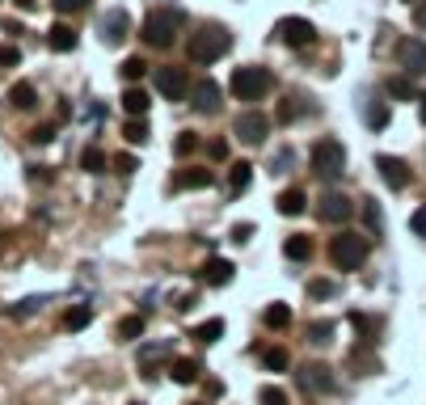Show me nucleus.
I'll use <instances>...</instances> for the list:
<instances>
[{
	"instance_id": "2eb2a0df",
	"label": "nucleus",
	"mask_w": 426,
	"mask_h": 405,
	"mask_svg": "<svg viewBox=\"0 0 426 405\" xmlns=\"http://www.w3.org/2000/svg\"><path fill=\"white\" fill-rule=\"evenodd\" d=\"M173 186H177V190H207V186H215V173L194 165V169H182V173L173 177Z\"/></svg>"
},
{
	"instance_id": "49530a36",
	"label": "nucleus",
	"mask_w": 426,
	"mask_h": 405,
	"mask_svg": "<svg viewBox=\"0 0 426 405\" xmlns=\"http://www.w3.org/2000/svg\"><path fill=\"white\" fill-rule=\"evenodd\" d=\"M30 139H34V144H51V139H55V127H34Z\"/></svg>"
},
{
	"instance_id": "de8ad7c7",
	"label": "nucleus",
	"mask_w": 426,
	"mask_h": 405,
	"mask_svg": "<svg viewBox=\"0 0 426 405\" xmlns=\"http://www.w3.org/2000/svg\"><path fill=\"white\" fill-rule=\"evenodd\" d=\"M59 13H76V8H84V0H51Z\"/></svg>"
},
{
	"instance_id": "e433bc0d",
	"label": "nucleus",
	"mask_w": 426,
	"mask_h": 405,
	"mask_svg": "<svg viewBox=\"0 0 426 405\" xmlns=\"http://www.w3.org/2000/svg\"><path fill=\"white\" fill-rule=\"evenodd\" d=\"M308 296H313V300H330V296H338V287H334L330 279H313V283H308Z\"/></svg>"
},
{
	"instance_id": "a19ab883",
	"label": "nucleus",
	"mask_w": 426,
	"mask_h": 405,
	"mask_svg": "<svg viewBox=\"0 0 426 405\" xmlns=\"http://www.w3.org/2000/svg\"><path fill=\"white\" fill-rule=\"evenodd\" d=\"M296 118H300V106H292V97H287V101L279 106V123H296Z\"/></svg>"
},
{
	"instance_id": "f8f14e48",
	"label": "nucleus",
	"mask_w": 426,
	"mask_h": 405,
	"mask_svg": "<svg viewBox=\"0 0 426 405\" xmlns=\"http://www.w3.org/2000/svg\"><path fill=\"white\" fill-rule=\"evenodd\" d=\"M101 34H106L110 46H118V42L131 34V13H127V8H110V13L101 17Z\"/></svg>"
},
{
	"instance_id": "864d4df0",
	"label": "nucleus",
	"mask_w": 426,
	"mask_h": 405,
	"mask_svg": "<svg viewBox=\"0 0 426 405\" xmlns=\"http://www.w3.org/2000/svg\"><path fill=\"white\" fill-rule=\"evenodd\" d=\"M131 405H139V401H131Z\"/></svg>"
},
{
	"instance_id": "6e6552de",
	"label": "nucleus",
	"mask_w": 426,
	"mask_h": 405,
	"mask_svg": "<svg viewBox=\"0 0 426 405\" xmlns=\"http://www.w3.org/2000/svg\"><path fill=\"white\" fill-rule=\"evenodd\" d=\"M317 216H321L325 224H346V220L355 216V203H351L342 190H325V194H321V207H317Z\"/></svg>"
},
{
	"instance_id": "ea45409f",
	"label": "nucleus",
	"mask_w": 426,
	"mask_h": 405,
	"mask_svg": "<svg viewBox=\"0 0 426 405\" xmlns=\"http://www.w3.org/2000/svg\"><path fill=\"white\" fill-rule=\"evenodd\" d=\"M38 304H42V296H30V300H21L17 309H8L13 317H30V313H38Z\"/></svg>"
},
{
	"instance_id": "a878e982",
	"label": "nucleus",
	"mask_w": 426,
	"mask_h": 405,
	"mask_svg": "<svg viewBox=\"0 0 426 405\" xmlns=\"http://www.w3.org/2000/svg\"><path fill=\"white\" fill-rule=\"evenodd\" d=\"M363 220H368L372 237H380V232H384V216H380V203H376V199H363Z\"/></svg>"
},
{
	"instance_id": "3c124183",
	"label": "nucleus",
	"mask_w": 426,
	"mask_h": 405,
	"mask_svg": "<svg viewBox=\"0 0 426 405\" xmlns=\"http://www.w3.org/2000/svg\"><path fill=\"white\" fill-rule=\"evenodd\" d=\"M13 4H17V8H21V13H30V8H34V4H38V0H13Z\"/></svg>"
},
{
	"instance_id": "dca6fc26",
	"label": "nucleus",
	"mask_w": 426,
	"mask_h": 405,
	"mask_svg": "<svg viewBox=\"0 0 426 405\" xmlns=\"http://www.w3.org/2000/svg\"><path fill=\"white\" fill-rule=\"evenodd\" d=\"M232 262L228 258H207V266H203V283L207 287H224V283H232Z\"/></svg>"
},
{
	"instance_id": "f3484780",
	"label": "nucleus",
	"mask_w": 426,
	"mask_h": 405,
	"mask_svg": "<svg viewBox=\"0 0 426 405\" xmlns=\"http://www.w3.org/2000/svg\"><path fill=\"white\" fill-rule=\"evenodd\" d=\"M46 46H51V51H76V30L63 25V21H55V25L46 30Z\"/></svg>"
},
{
	"instance_id": "bb28decb",
	"label": "nucleus",
	"mask_w": 426,
	"mask_h": 405,
	"mask_svg": "<svg viewBox=\"0 0 426 405\" xmlns=\"http://www.w3.org/2000/svg\"><path fill=\"white\" fill-rule=\"evenodd\" d=\"M220 334H224V321H220V317H211V321L194 325V334H190V338H199V342H220Z\"/></svg>"
},
{
	"instance_id": "412c9836",
	"label": "nucleus",
	"mask_w": 426,
	"mask_h": 405,
	"mask_svg": "<svg viewBox=\"0 0 426 405\" xmlns=\"http://www.w3.org/2000/svg\"><path fill=\"white\" fill-rule=\"evenodd\" d=\"M89 321H93V304H72V309L63 313V330H72V334L84 330Z\"/></svg>"
},
{
	"instance_id": "7ed1b4c3",
	"label": "nucleus",
	"mask_w": 426,
	"mask_h": 405,
	"mask_svg": "<svg viewBox=\"0 0 426 405\" xmlns=\"http://www.w3.org/2000/svg\"><path fill=\"white\" fill-rule=\"evenodd\" d=\"M330 262L338 270H359L368 262V237L363 232H338V237H330Z\"/></svg>"
},
{
	"instance_id": "8fccbe9b",
	"label": "nucleus",
	"mask_w": 426,
	"mask_h": 405,
	"mask_svg": "<svg viewBox=\"0 0 426 405\" xmlns=\"http://www.w3.org/2000/svg\"><path fill=\"white\" fill-rule=\"evenodd\" d=\"M249 237H253V228H249V224H237V232H232V241H241V245H245Z\"/></svg>"
},
{
	"instance_id": "72a5a7b5",
	"label": "nucleus",
	"mask_w": 426,
	"mask_h": 405,
	"mask_svg": "<svg viewBox=\"0 0 426 405\" xmlns=\"http://www.w3.org/2000/svg\"><path fill=\"white\" fill-rule=\"evenodd\" d=\"M123 139H127V144H144V139H148V123H144V118H131V123L123 127Z\"/></svg>"
},
{
	"instance_id": "1a4fd4ad",
	"label": "nucleus",
	"mask_w": 426,
	"mask_h": 405,
	"mask_svg": "<svg viewBox=\"0 0 426 405\" xmlns=\"http://www.w3.org/2000/svg\"><path fill=\"white\" fill-rule=\"evenodd\" d=\"M279 38H283L287 46H313V42H317V25L304 21V17H283V21H279Z\"/></svg>"
},
{
	"instance_id": "b1692460",
	"label": "nucleus",
	"mask_w": 426,
	"mask_h": 405,
	"mask_svg": "<svg viewBox=\"0 0 426 405\" xmlns=\"http://www.w3.org/2000/svg\"><path fill=\"white\" fill-rule=\"evenodd\" d=\"M283 254H287L292 262H304V258H313V241H308V237H287V241H283Z\"/></svg>"
},
{
	"instance_id": "393cba45",
	"label": "nucleus",
	"mask_w": 426,
	"mask_h": 405,
	"mask_svg": "<svg viewBox=\"0 0 426 405\" xmlns=\"http://www.w3.org/2000/svg\"><path fill=\"white\" fill-rule=\"evenodd\" d=\"M262 321H266V330H287V325H292V309H287V304H270V309L262 313Z\"/></svg>"
},
{
	"instance_id": "ddd939ff",
	"label": "nucleus",
	"mask_w": 426,
	"mask_h": 405,
	"mask_svg": "<svg viewBox=\"0 0 426 405\" xmlns=\"http://www.w3.org/2000/svg\"><path fill=\"white\" fill-rule=\"evenodd\" d=\"M296 380H300L308 393H334V376H330V368H325V363H308V368H300V372H296Z\"/></svg>"
},
{
	"instance_id": "9b49d317",
	"label": "nucleus",
	"mask_w": 426,
	"mask_h": 405,
	"mask_svg": "<svg viewBox=\"0 0 426 405\" xmlns=\"http://www.w3.org/2000/svg\"><path fill=\"white\" fill-rule=\"evenodd\" d=\"M397 59H401L406 76H422L426 72V42L422 38H401L397 42Z\"/></svg>"
},
{
	"instance_id": "603ef678",
	"label": "nucleus",
	"mask_w": 426,
	"mask_h": 405,
	"mask_svg": "<svg viewBox=\"0 0 426 405\" xmlns=\"http://www.w3.org/2000/svg\"><path fill=\"white\" fill-rule=\"evenodd\" d=\"M422 123H426V93H422Z\"/></svg>"
},
{
	"instance_id": "a211bd4d",
	"label": "nucleus",
	"mask_w": 426,
	"mask_h": 405,
	"mask_svg": "<svg viewBox=\"0 0 426 405\" xmlns=\"http://www.w3.org/2000/svg\"><path fill=\"white\" fill-rule=\"evenodd\" d=\"M249 182H253V165H249V161H232V169H228V190H232V194H245Z\"/></svg>"
},
{
	"instance_id": "c03bdc74",
	"label": "nucleus",
	"mask_w": 426,
	"mask_h": 405,
	"mask_svg": "<svg viewBox=\"0 0 426 405\" xmlns=\"http://www.w3.org/2000/svg\"><path fill=\"white\" fill-rule=\"evenodd\" d=\"M114 169H118V173H135V169H139V161H135V156H127V152H123V156H118V161H114Z\"/></svg>"
},
{
	"instance_id": "aec40b11",
	"label": "nucleus",
	"mask_w": 426,
	"mask_h": 405,
	"mask_svg": "<svg viewBox=\"0 0 426 405\" xmlns=\"http://www.w3.org/2000/svg\"><path fill=\"white\" fill-rule=\"evenodd\" d=\"M8 101H13L17 110H34V106H38V93H34V85H25V80H17V85L8 89Z\"/></svg>"
},
{
	"instance_id": "9d476101",
	"label": "nucleus",
	"mask_w": 426,
	"mask_h": 405,
	"mask_svg": "<svg viewBox=\"0 0 426 405\" xmlns=\"http://www.w3.org/2000/svg\"><path fill=\"white\" fill-rule=\"evenodd\" d=\"M376 169H380V177H384L393 190H406V186L414 182V173H410V165H406L401 156H389V152H380V156H376Z\"/></svg>"
},
{
	"instance_id": "a18cd8bd",
	"label": "nucleus",
	"mask_w": 426,
	"mask_h": 405,
	"mask_svg": "<svg viewBox=\"0 0 426 405\" xmlns=\"http://www.w3.org/2000/svg\"><path fill=\"white\" fill-rule=\"evenodd\" d=\"M410 228H414L418 237H426V207H418V211L410 216Z\"/></svg>"
},
{
	"instance_id": "473e14b6",
	"label": "nucleus",
	"mask_w": 426,
	"mask_h": 405,
	"mask_svg": "<svg viewBox=\"0 0 426 405\" xmlns=\"http://www.w3.org/2000/svg\"><path fill=\"white\" fill-rule=\"evenodd\" d=\"M393 97H401V101H410L414 97V85H410V76H389V85H384Z\"/></svg>"
},
{
	"instance_id": "37998d69",
	"label": "nucleus",
	"mask_w": 426,
	"mask_h": 405,
	"mask_svg": "<svg viewBox=\"0 0 426 405\" xmlns=\"http://www.w3.org/2000/svg\"><path fill=\"white\" fill-rule=\"evenodd\" d=\"M207 156H211V161H224V156H228V144H224V139H211V144H207Z\"/></svg>"
},
{
	"instance_id": "6ab92c4d",
	"label": "nucleus",
	"mask_w": 426,
	"mask_h": 405,
	"mask_svg": "<svg viewBox=\"0 0 426 405\" xmlns=\"http://www.w3.org/2000/svg\"><path fill=\"white\" fill-rule=\"evenodd\" d=\"M304 207H308V194H304L300 186H292V190L279 194V211H283V216H300Z\"/></svg>"
},
{
	"instance_id": "cd10ccee",
	"label": "nucleus",
	"mask_w": 426,
	"mask_h": 405,
	"mask_svg": "<svg viewBox=\"0 0 426 405\" xmlns=\"http://www.w3.org/2000/svg\"><path fill=\"white\" fill-rule=\"evenodd\" d=\"M368 127L372 131H384L389 127V101H372L368 106Z\"/></svg>"
},
{
	"instance_id": "58836bf2",
	"label": "nucleus",
	"mask_w": 426,
	"mask_h": 405,
	"mask_svg": "<svg viewBox=\"0 0 426 405\" xmlns=\"http://www.w3.org/2000/svg\"><path fill=\"white\" fill-rule=\"evenodd\" d=\"M17 63H21V51H17L13 42H4V46H0V68H17Z\"/></svg>"
},
{
	"instance_id": "c85d7f7f",
	"label": "nucleus",
	"mask_w": 426,
	"mask_h": 405,
	"mask_svg": "<svg viewBox=\"0 0 426 405\" xmlns=\"http://www.w3.org/2000/svg\"><path fill=\"white\" fill-rule=\"evenodd\" d=\"M80 169H84V173H106V156H101V148H84V152H80Z\"/></svg>"
},
{
	"instance_id": "7c9ffc66",
	"label": "nucleus",
	"mask_w": 426,
	"mask_h": 405,
	"mask_svg": "<svg viewBox=\"0 0 426 405\" xmlns=\"http://www.w3.org/2000/svg\"><path fill=\"white\" fill-rule=\"evenodd\" d=\"M262 363H266L270 372H287V363H292V359H287V351H283V347H270V351H262Z\"/></svg>"
},
{
	"instance_id": "c756f323",
	"label": "nucleus",
	"mask_w": 426,
	"mask_h": 405,
	"mask_svg": "<svg viewBox=\"0 0 426 405\" xmlns=\"http://www.w3.org/2000/svg\"><path fill=\"white\" fill-rule=\"evenodd\" d=\"M139 334H144V317H123V321H118V338H123V342H135Z\"/></svg>"
},
{
	"instance_id": "4468645a",
	"label": "nucleus",
	"mask_w": 426,
	"mask_h": 405,
	"mask_svg": "<svg viewBox=\"0 0 426 405\" xmlns=\"http://www.w3.org/2000/svg\"><path fill=\"white\" fill-rule=\"evenodd\" d=\"M190 97H194V110H199V114H215L224 93H220V85H215V80H199V85L190 89Z\"/></svg>"
},
{
	"instance_id": "4c0bfd02",
	"label": "nucleus",
	"mask_w": 426,
	"mask_h": 405,
	"mask_svg": "<svg viewBox=\"0 0 426 405\" xmlns=\"http://www.w3.org/2000/svg\"><path fill=\"white\" fill-rule=\"evenodd\" d=\"M351 325H355L359 334H376V330H380V321H376V317H363V313H351Z\"/></svg>"
},
{
	"instance_id": "5701e85b",
	"label": "nucleus",
	"mask_w": 426,
	"mask_h": 405,
	"mask_svg": "<svg viewBox=\"0 0 426 405\" xmlns=\"http://www.w3.org/2000/svg\"><path fill=\"white\" fill-rule=\"evenodd\" d=\"M203 376V363H194V359H173V380L177 385H194Z\"/></svg>"
},
{
	"instance_id": "79ce46f5",
	"label": "nucleus",
	"mask_w": 426,
	"mask_h": 405,
	"mask_svg": "<svg viewBox=\"0 0 426 405\" xmlns=\"http://www.w3.org/2000/svg\"><path fill=\"white\" fill-rule=\"evenodd\" d=\"M262 405H287V393L283 389H262Z\"/></svg>"
},
{
	"instance_id": "39448f33",
	"label": "nucleus",
	"mask_w": 426,
	"mask_h": 405,
	"mask_svg": "<svg viewBox=\"0 0 426 405\" xmlns=\"http://www.w3.org/2000/svg\"><path fill=\"white\" fill-rule=\"evenodd\" d=\"M177 25H182V13L177 8H152L148 17H144V42L148 46H169L173 42V34H177Z\"/></svg>"
},
{
	"instance_id": "f257e3e1",
	"label": "nucleus",
	"mask_w": 426,
	"mask_h": 405,
	"mask_svg": "<svg viewBox=\"0 0 426 405\" xmlns=\"http://www.w3.org/2000/svg\"><path fill=\"white\" fill-rule=\"evenodd\" d=\"M228 46H232V34L224 25H203V30H194V38H190L186 51H190L194 63H215V59L228 55Z\"/></svg>"
},
{
	"instance_id": "f03ea898",
	"label": "nucleus",
	"mask_w": 426,
	"mask_h": 405,
	"mask_svg": "<svg viewBox=\"0 0 426 405\" xmlns=\"http://www.w3.org/2000/svg\"><path fill=\"white\" fill-rule=\"evenodd\" d=\"M228 89H232V97H241V101H262V97L275 89V76H270L266 68H258V63H245V68L232 72Z\"/></svg>"
},
{
	"instance_id": "c9c22d12",
	"label": "nucleus",
	"mask_w": 426,
	"mask_h": 405,
	"mask_svg": "<svg viewBox=\"0 0 426 405\" xmlns=\"http://www.w3.org/2000/svg\"><path fill=\"white\" fill-rule=\"evenodd\" d=\"M194 148H199V135H194V131H182V135L173 139V152H177V156H190Z\"/></svg>"
},
{
	"instance_id": "0eeeda50",
	"label": "nucleus",
	"mask_w": 426,
	"mask_h": 405,
	"mask_svg": "<svg viewBox=\"0 0 426 405\" xmlns=\"http://www.w3.org/2000/svg\"><path fill=\"white\" fill-rule=\"evenodd\" d=\"M232 131H237L241 144H262V139L270 135V118H266L262 110H245V114L232 123Z\"/></svg>"
},
{
	"instance_id": "f704fd0d",
	"label": "nucleus",
	"mask_w": 426,
	"mask_h": 405,
	"mask_svg": "<svg viewBox=\"0 0 426 405\" xmlns=\"http://www.w3.org/2000/svg\"><path fill=\"white\" fill-rule=\"evenodd\" d=\"M330 338H334V321H313V325H308V342L325 347Z\"/></svg>"
},
{
	"instance_id": "2f4dec72",
	"label": "nucleus",
	"mask_w": 426,
	"mask_h": 405,
	"mask_svg": "<svg viewBox=\"0 0 426 405\" xmlns=\"http://www.w3.org/2000/svg\"><path fill=\"white\" fill-rule=\"evenodd\" d=\"M123 80H139L144 72H148V59H139V55H131V59H123Z\"/></svg>"
},
{
	"instance_id": "423d86ee",
	"label": "nucleus",
	"mask_w": 426,
	"mask_h": 405,
	"mask_svg": "<svg viewBox=\"0 0 426 405\" xmlns=\"http://www.w3.org/2000/svg\"><path fill=\"white\" fill-rule=\"evenodd\" d=\"M156 93H161L165 101H182V97L190 93V72H186V68H177V63L156 68Z\"/></svg>"
},
{
	"instance_id": "4be33fe9",
	"label": "nucleus",
	"mask_w": 426,
	"mask_h": 405,
	"mask_svg": "<svg viewBox=\"0 0 426 405\" xmlns=\"http://www.w3.org/2000/svg\"><path fill=\"white\" fill-rule=\"evenodd\" d=\"M123 110H127L131 118H144V114H148V93H144V89H127V93H123Z\"/></svg>"
},
{
	"instance_id": "20e7f679",
	"label": "nucleus",
	"mask_w": 426,
	"mask_h": 405,
	"mask_svg": "<svg viewBox=\"0 0 426 405\" xmlns=\"http://www.w3.org/2000/svg\"><path fill=\"white\" fill-rule=\"evenodd\" d=\"M313 173L317 177H325V182H334V177H342L346 173V148H342V139H317L313 144Z\"/></svg>"
},
{
	"instance_id": "09e8293b",
	"label": "nucleus",
	"mask_w": 426,
	"mask_h": 405,
	"mask_svg": "<svg viewBox=\"0 0 426 405\" xmlns=\"http://www.w3.org/2000/svg\"><path fill=\"white\" fill-rule=\"evenodd\" d=\"M414 25H418V30H426V0H418V4H414Z\"/></svg>"
}]
</instances>
